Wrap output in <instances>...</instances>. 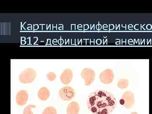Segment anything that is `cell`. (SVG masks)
<instances>
[{
  "mask_svg": "<svg viewBox=\"0 0 152 114\" xmlns=\"http://www.w3.org/2000/svg\"><path fill=\"white\" fill-rule=\"evenodd\" d=\"M116 106L113 95L105 90H96L88 97L87 106L94 114H110Z\"/></svg>",
  "mask_w": 152,
  "mask_h": 114,
  "instance_id": "1",
  "label": "cell"
},
{
  "mask_svg": "<svg viewBox=\"0 0 152 114\" xmlns=\"http://www.w3.org/2000/svg\"><path fill=\"white\" fill-rule=\"evenodd\" d=\"M37 72L32 68H28L20 74L19 81L23 84H28L34 81L37 77Z\"/></svg>",
  "mask_w": 152,
  "mask_h": 114,
  "instance_id": "2",
  "label": "cell"
},
{
  "mask_svg": "<svg viewBox=\"0 0 152 114\" xmlns=\"http://www.w3.org/2000/svg\"><path fill=\"white\" fill-rule=\"evenodd\" d=\"M134 103V97L132 93L127 91L123 95L120 100V104L127 109H131Z\"/></svg>",
  "mask_w": 152,
  "mask_h": 114,
  "instance_id": "3",
  "label": "cell"
},
{
  "mask_svg": "<svg viewBox=\"0 0 152 114\" xmlns=\"http://www.w3.org/2000/svg\"><path fill=\"white\" fill-rule=\"evenodd\" d=\"M60 98L65 101L71 100L75 96V90L72 87L66 86L60 89L59 92Z\"/></svg>",
  "mask_w": 152,
  "mask_h": 114,
  "instance_id": "4",
  "label": "cell"
},
{
  "mask_svg": "<svg viewBox=\"0 0 152 114\" xmlns=\"http://www.w3.org/2000/svg\"><path fill=\"white\" fill-rule=\"evenodd\" d=\"M81 77L85 80V85L90 86L92 83L95 79V73L93 70L88 68L84 69L81 72Z\"/></svg>",
  "mask_w": 152,
  "mask_h": 114,
  "instance_id": "5",
  "label": "cell"
},
{
  "mask_svg": "<svg viewBox=\"0 0 152 114\" xmlns=\"http://www.w3.org/2000/svg\"><path fill=\"white\" fill-rule=\"evenodd\" d=\"M100 80L103 83L110 84L113 82L114 74L111 70L107 69L104 71L100 75Z\"/></svg>",
  "mask_w": 152,
  "mask_h": 114,
  "instance_id": "6",
  "label": "cell"
},
{
  "mask_svg": "<svg viewBox=\"0 0 152 114\" xmlns=\"http://www.w3.org/2000/svg\"><path fill=\"white\" fill-rule=\"evenodd\" d=\"M28 95V92L25 90H22L17 94L16 101L19 106H23L27 102Z\"/></svg>",
  "mask_w": 152,
  "mask_h": 114,
  "instance_id": "7",
  "label": "cell"
},
{
  "mask_svg": "<svg viewBox=\"0 0 152 114\" xmlns=\"http://www.w3.org/2000/svg\"><path fill=\"white\" fill-rule=\"evenodd\" d=\"M73 78V72L72 70L67 69L63 72L60 76L61 81L64 84L68 85L72 81Z\"/></svg>",
  "mask_w": 152,
  "mask_h": 114,
  "instance_id": "8",
  "label": "cell"
},
{
  "mask_svg": "<svg viewBox=\"0 0 152 114\" xmlns=\"http://www.w3.org/2000/svg\"><path fill=\"white\" fill-rule=\"evenodd\" d=\"M80 106L76 102H72L69 104L67 108V114H78Z\"/></svg>",
  "mask_w": 152,
  "mask_h": 114,
  "instance_id": "9",
  "label": "cell"
},
{
  "mask_svg": "<svg viewBox=\"0 0 152 114\" xmlns=\"http://www.w3.org/2000/svg\"><path fill=\"white\" fill-rule=\"evenodd\" d=\"M50 96V91L46 87H42L38 92V97L41 100L46 101L48 99Z\"/></svg>",
  "mask_w": 152,
  "mask_h": 114,
  "instance_id": "10",
  "label": "cell"
},
{
  "mask_svg": "<svg viewBox=\"0 0 152 114\" xmlns=\"http://www.w3.org/2000/svg\"><path fill=\"white\" fill-rule=\"evenodd\" d=\"M42 114H57V111L54 107H49L44 110Z\"/></svg>",
  "mask_w": 152,
  "mask_h": 114,
  "instance_id": "11",
  "label": "cell"
},
{
  "mask_svg": "<svg viewBox=\"0 0 152 114\" xmlns=\"http://www.w3.org/2000/svg\"><path fill=\"white\" fill-rule=\"evenodd\" d=\"M128 85H129V81L126 79L120 80L118 82V87L124 89L126 88Z\"/></svg>",
  "mask_w": 152,
  "mask_h": 114,
  "instance_id": "12",
  "label": "cell"
},
{
  "mask_svg": "<svg viewBox=\"0 0 152 114\" xmlns=\"http://www.w3.org/2000/svg\"><path fill=\"white\" fill-rule=\"evenodd\" d=\"M36 108V106L34 105H29L25 108L23 111V114H34L31 111V109Z\"/></svg>",
  "mask_w": 152,
  "mask_h": 114,
  "instance_id": "13",
  "label": "cell"
},
{
  "mask_svg": "<svg viewBox=\"0 0 152 114\" xmlns=\"http://www.w3.org/2000/svg\"><path fill=\"white\" fill-rule=\"evenodd\" d=\"M47 77L49 81H54L55 79L56 78V75L54 72H50L47 74Z\"/></svg>",
  "mask_w": 152,
  "mask_h": 114,
  "instance_id": "14",
  "label": "cell"
},
{
  "mask_svg": "<svg viewBox=\"0 0 152 114\" xmlns=\"http://www.w3.org/2000/svg\"><path fill=\"white\" fill-rule=\"evenodd\" d=\"M131 114H138L137 113L135 112H133V113H131Z\"/></svg>",
  "mask_w": 152,
  "mask_h": 114,
  "instance_id": "15",
  "label": "cell"
}]
</instances>
